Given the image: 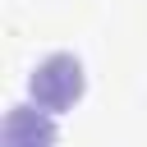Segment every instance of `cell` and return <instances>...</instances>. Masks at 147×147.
<instances>
[{
    "instance_id": "cell-1",
    "label": "cell",
    "mask_w": 147,
    "mask_h": 147,
    "mask_svg": "<svg viewBox=\"0 0 147 147\" xmlns=\"http://www.w3.org/2000/svg\"><path fill=\"white\" fill-rule=\"evenodd\" d=\"M28 92H32V101H37L41 110L60 115V110H69V106L83 96V64H78L74 55L55 51V55H46V60L32 69Z\"/></svg>"
},
{
    "instance_id": "cell-2",
    "label": "cell",
    "mask_w": 147,
    "mask_h": 147,
    "mask_svg": "<svg viewBox=\"0 0 147 147\" xmlns=\"http://www.w3.org/2000/svg\"><path fill=\"white\" fill-rule=\"evenodd\" d=\"M51 110H32V106H18V110H9V119H5V147H55V129H51V119H46Z\"/></svg>"
}]
</instances>
